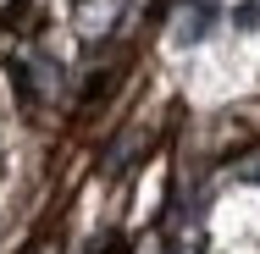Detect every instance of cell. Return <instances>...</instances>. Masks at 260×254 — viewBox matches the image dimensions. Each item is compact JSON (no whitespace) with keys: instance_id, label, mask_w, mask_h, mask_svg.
Returning <instances> with one entry per match:
<instances>
[{"instance_id":"6da1fadb","label":"cell","mask_w":260,"mask_h":254,"mask_svg":"<svg viewBox=\"0 0 260 254\" xmlns=\"http://www.w3.org/2000/svg\"><path fill=\"white\" fill-rule=\"evenodd\" d=\"M210 22H216V6H210V0L188 6V11L177 17V45H200V39L210 33Z\"/></svg>"},{"instance_id":"7a4b0ae2","label":"cell","mask_w":260,"mask_h":254,"mask_svg":"<svg viewBox=\"0 0 260 254\" xmlns=\"http://www.w3.org/2000/svg\"><path fill=\"white\" fill-rule=\"evenodd\" d=\"M233 28H238V33H255L260 28V0H238V6H233Z\"/></svg>"}]
</instances>
